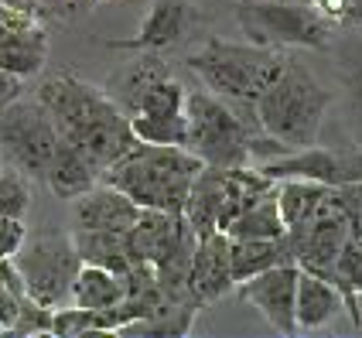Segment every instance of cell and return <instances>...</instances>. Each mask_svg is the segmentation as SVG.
Here are the masks:
<instances>
[{
	"mask_svg": "<svg viewBox=\"0 0 362 338\" xmlns=\"http://www.w3.org/2000/svg\"><path fill=\"white\" fill-rule=\"evenodd\" d=\"M246 41L260 48H328L332 21L308 0H240L236 7Z\"/></svg>",
	"mask_w": 362,
	"mask_h": 338,
	"instance_id": "52a82bcc",
	"label": "cell"
},
{
	"mask_svg": "<svg viewBox=\"0 0 362 338\" xmlns=\"http://www.w3.org/2000/svg\"><path fill=\"white\" fill-rule=\"evenodd\" d=\"M185 151H192L209 168H243L250 164L253 123L209 89H185Z\"/></svg>",
	"mask_w": 362,
	"mask_h": 338,
	"instance_id": "5b68a950",
	"label": "cell"
},
{
	"mask_svg": "<svg viewBox=\"0 0 362 338\" xmlns=\"http://www.w3.org/2000/svg\"><path fill=\"white\" fill-rule=\"evenodd\" d=\"M359 229H362V205H359Z\"/></svg>",
	"mask_w": 362,
	"mask_h": 338,
	"instance_id": "e575fe53",
	"label": "cell"
},
{
	"mask_svg": "<svg viewBox=\"0 0 362 338\" xmlns=\"http://www.w3.org/2000/svg\"><path fill=\"white\" fill-rule=\"evenodd\" d=\"M24 243H28V229H24V219H11V216H0V260H14Z\"/></svg>",
	"mask_w": 362,
	"mask_h": 338,
	"instance_id": "4dcf8cb0",
	"label": "cell"
},
{
	"mask_svg": "<svg viewBox=\"0 0 362 338\" xmlns=\"http://www.w3.org/2000/svg\"><path fill=\"white\" fill-rule=\"evenodd\" d=\"M11 335H52V308L24 298L18 318L11 325Z\"/></svg>",
	"mask_w": 362,
	"mask_h": 338,
	"instance_id": "f1b7e54d",
	"label": "cell"
},
{
	"mask_svg": "<svg viewBox=\"0 0 362 338\" xmlns=\"http://www.w3.org/2000/svg\"><path fill=\"white\" fill-rule=\"evenodd\" d=\"M356 233H362L359 219L339 202L335 188H328L322 202L301 222H294L284 236H287V246H291V257H294V263L301 270L328 277L335 257L342 253L349 236H356Z\"/></svg>",
	"mask_w": 362,
	"mask_h": 338,
	"instance_id": "ba28073f",
	"label": "cell"
},
{
	"mask_svg": "<svg viewBox=\"0 0 362 338\" xmlns=\"http://www.w3.org/2000/svg\"><path fill=\"white\" fill-rule=\"evenodd\" d=\"M274 188V181L263 175L260 168H209L202 164V171L192 181V192L185 202V222L202 233H226V226L240 216L246 205L267 195Z\"/></svg>",
	"mask_w": 362,
	"mask_h": 338,
	"instance_id": "8992f818",
	"label": "cell"
},
{
	"mask_svg": "<svg viewBox=\"0 0 362 338\" xmlns=\"http://www.w3.org/2000/svg\"><path fill=\"white\" fill-rule=\"evenodd\" d=\"M298 263H281V267H270L257 277L240 280V298L246 304H253L260 311L267 325L281 335H298V325H294V294H298Z\"/></svg>",
	"mask_w": 362,
	"mask_h": 338,
	"instance_id": "5bb4252c",
	"label": "cell"
},
{
	"mask_svg": "<svg viewBox=\"0 0 362 338\" xmlns=\"http://www.w3.org/2000/svg\"><path fill=\"white\" fill-rule=\"evenodd\" d=\"M260 171L270 181L281 178H308L318 181V185H352L362 181V147H349V151H332V147H301V151H291L284 158L263 161Z\"/></svg>",
	"mask_w": 362,
	"mask_h": 338,
	"instance_id": "7c38bea8",
	"label": "cell"
},
{
	"mask_svg": "<svg viewBox=\"0 0 362 338\" xmlns=\"http://www.w3.org/2000/svg\"><path fill=\"white\" fill-rule=\"evenodd\" d=\"M48 62V35L41 14L0 4V69L31 79Z\"/></svg>",
	"mask_w": 362,
	"mask_h": 338,
	"instance_id": "4fadbf2b",
	"label": "cell"
},
{
	"mask_svg": "<svg viewBox=\"0 0 362 338\" xmlns=\"http://www.w3.org/2000/svg\"><path fill=\"white\" fill-rule=\"evenodd\" d=\"M123 294H127L123 274H113V270L96 267V263H82L76 280H72L69 304H79V308H89V311H110L123 301Z\"/></svg>",
	"mask_w": 362,
	"mask_h": 338,
	"instance_id": "44dd1931",
	"label": "cell"
},
{
	"mask_svg": "<svg viewBox=\"0 0 362 338\" xmlns=\"http://www.w3.org/2000/svg\"><path fill=\"white\" fill-rule=\"evenodd\" d=\"M24 93V79L21 76H11V72H4L0 69V110L7 106V103H14Z\"/></svg>",
	"mask_w": 362,
	"mask_h": 338,
	"instance_id": "1f68e13d",
	"label": "cell"
},
{
	"mask_svg": "<svg viewBox=\"0 0 362 338\" xmlns=\"http://www.w3.org/2000/svg\"><path fill=\"white\" fill-rule=\"evenodd\" d=\"M202 171V161L175 144H144L134 140L120 158L100 175L103 185H113L141 209L185 212L192 181Z\"/></svg>",
	"mask_w": 362,
	"mask_h": 338,
	"instance_id": "7a4b0ae2",
	"label": "cell"
},
{
	"mask_svg": "<svg viewBox=\"0 0 362 338\" xmlns=\"http://www.w3.org/2000/svg\"><path fill=\"white\" fill-rule=\"evenodd\" d=\"M24 298H28L24 294V280H21L14 260H0V332L11 335V325L18 318Z\"/></svg>",
	"mask_w": 362,
	"mask_h": 338,
	"instance_id": "83f0119b",
	"label": "cell"
},
{
	"mask_svg": "<svg viewBox=\"0 0 362 338\" xmlns=\"http://www.w3.org/2000/svg\"><path fill=\"white\" fill-rule=\"evenodd\" d=\"M332 24H362V0H308Z\"/></svg>",
	"mask_w": 362,
	"mask_h": 338,
	"instance_id": "f546056e",
	"label": "cell"
},
{
	"mask_svg": "<svg viewBox=\"0 0 362 338\" xmlns=\"http://www.w3.org/2000/svg\"><path fill=\"white\" fill-rule=\"evenodd\" d=\"M130 120V130H134V140H144V144H175V147H185V110L181 113H154V117H127Z\"/></svg>",
	"mask_w": 362,
	"mask_h": 338,
	"instance_id": "484cf974",
	"label": "cell"
},
{
	"mask_svg": "<svg viewBox=\"0 0 362 338\" xmlns=\"http://www.w3.org/2000/svg\"><path fill=\"white\" fill-rule=\"evenodd\" d=\"M141 216V205L130 202L113 185H93L89 192H82L79 199H72V222L76 229H96V233H120L127 236L134 229V222Z\"/></svg>",
	"mask_w": 362,
	"mask_h": 338,
	"instance_id": "e0dca14e",
	"label": "cell"
},
{
	"mask_svg": "<svg viewBox=\"0 0 362 338\" xmlns=\"http://www.w3.org/2000/svg\"><path fill=\"white\" fill-rule=\"evenodd\" d=\"M72 246L79 253L82 263H96V267H106L113 274H127L134 267L130 260V243L120 233H96V229H72Z\"/></svg>",
	"mask_w": 362,
	"mask_h": 338,
	"instance_id": "7402d4cb",
	"label": "cell"
},
{
	"mask_svg": "<svg viewBox=\"0 0 362 338\" xmlns=\"http://www.w3.org/2000/svg\"><path fill=\"white\" fill-rule=\"evenodd\" d=\"M328 106L332 93L298 62H287L281 76L253 103V127L284 144L287 151H301L318 144Z\"/></svg>",
	"mask_w": 362,
	"mask_h": 338,
	"instance_id": "277c9868",
	"label": "cell"
},
{
	"mask_svg": "<svg viewBox=\"0 0 362 338\" xmlns=\"http://www.w3.org/2000/svg\"><path fill=\"white\" fill-rule=\"evenodd\" d=\"M59 140L55 123L38 100L18 96L0 110V158L31 181H45Z\"/></svg>",
	"mask_w": 362,
	"mask_h": 338,
	"instance_id": "9c48e42d",
	"label": "cell"
},
{
	"mask_svg": "<svg viewBox=\"0 0 362 338\" xmlns=\"http://www.w3.org/2000/svg\"><path fill=\"white\" fill-rule=\"evenodd\" d=\"M110 96L127 117H154V113L185 110V86L171 76V69L158 59V52H141V59H134L123 72H117Z\"/></svg>",
	"mask_w": 362,
	"mask_h": 338,
	"instance_id": "8fae6325",
	"label": "cell"
},
{
	"mask_svg": "<svg viewBox=\"0 0 362 338\" xmlns=\"http://www.w3.org/2000/svg\"><path fill=\"white\" fill-rule=\"evenodd\" d=\"M281 263H294L287 236L277 239H229V267H233V280L240 284L246 277H257L270 267Z\"/></svg>",
	"mask_w": 362,
	"mask_h": 338,
	"instance_id": "ffe728a7",
	"label": "cell"
},
{
	"mask_svg": "<svg viewBox=\"0 0 362 338\" xmlns=\"http://www.w3.org/2000/svg\"><path fill=\"white\" fill-rule=\"evenodd\" d=\"M328 284L339 291L342 308L349 311L352 325L362 328V315H359V298H362V233L349 236V243L342 246V253L335 257L332 270H328Z\"/></svg>",
	"mask_w": 362,
	"mask_h": 338,
	"instance_id": "603a6c76",
	"label": "cell"
},
{
	"mask_svg": "<svg viewBox=\"0 0 362 338\" xmlns=\"http://www.w3.org/2000/svg\"><path fill=\"white\" fill-rule=\"evenodd\" d=\"M45 185H48V192L55 199L72 202L79 199L82 192H89L93 185H100V171L79 147H72L69 140H59V147L52 154V164L45 171Z\"/></svg>",
	"mask_w": 362,
	"mask_h": 338,
	"instance_id": "ac0fdd59",
	"label": "cell"
},
{
	"mask_svg": "<svg viewBox=\"0 0 362 338\" xmlns=\"http://www.w3.org/2000/svg\"><path fill=\"white\" fill-rule=\"evenodd\" d=\"M352 110H356V127H359L362 137V76L356 79V89H352Z\"/></svg>",
	"mask_w": 362,
	"mask_h": 338,
	"instance_id": "d6a6232c",
	"label": "cell"
},
{
	"mask_svg": "<svg viewBox=\"0 0 362 338\" xmlns=\"http://www.w3.org/2000/svg\"><path fill=\"white\" fill-rule=\"evenodd\" d=\"M236 287L229 267V236L226 233H202L188 267V298L199 308H209Z\"/></svg>",
	"mask_w": 362,
	"mask_h": 338,
	"instance_id": "9a60e30c",
	"label": "cell"
},
{
	"mask_svg": "<svg viewBox=\"0 0 362 338\" xmlns=\"http://www.w3.org/2000/svg\"><path fill=\"white\" fill-rule=\"evenodd\" d=\"M328 192V185H318V181L308 178H281L274 185V199H277V212L284 219V229H291L294 222H301L318 202Z\"/></svg>",
	"mask_w": 362,
	"mask_h": 338,
	"instance_id": "d4e9b609",
	"label": "cell"
},
{
	"mask_svg": "<svg viewBox=\"0 0 362 338\" xmlns=\"http://www.w3.org/2000/svg\"><path fill=\"white\" fill-rule=\"evenodd\" d=\"M277 185V181H274ZM284 219L277 212V199H274V188L260 195L253 205H246L236 219L226 226V236L229 239H277L284 236Z\"/></svg>",
	"mask_w": 362,
	"mask_h": 338,
	"instance_id": "cb8c5ba5",
	"label": "cell"
},
{
	"mask_svg": "<svg viewBox=\"0 0 362 338\" xmlns=\"http://www.w3.org/2000/svg\"><path fill=\"white\" fill-rule=\"evenodd\" d=\"M14 267L24 280V294L55 311L72 298V280L79 274L82 260L72 246V236L59 233V236H41L35 243H24L14 257Z\"/></svg>",
	"mask_w": 362,
	"mask_h": 338,
	"instance_id": "30bf717a",
	"label": "cell"
},
{
	"mask_svg": "<svg viewBox=\"0 0 362 338\" xmlns=\"http://www.w3.org/2000/svg\"><path fill=\"white\" fill-rule=\"evenodd\" d=\"M7 7H18V11H31V14H41V0H0Z\"/></svg>",
	"mask_w": 362,
	"mask_h": 338,
	"instance_id": "836d02e7",
	"label": "cell"
},
{
	"mask_svg": "<svg viewBox=\"0 0 362 338\" xmlns=\"http://www.w3.org/2000/svg\"><path fill=\"white\" fill-rule=\"evenodd\" d=\"M31 205V178L21 175L18 168H0V216H11V219H24Z\"/></svg>",
	"mask_w": 362,
	"mask_h": 338,
	"instance_id": "4316f807",
	"label": "cell"
},
{
	"mask_svg": "<svg viewBox=\"0 0 362 338\" xmlns=\"http://www.w3.org/2000/svg\"><path fill=\"white\" fill-rule=\"evenodd\" d=\"M287 55L281 48H260L253 41H226L209 38L188 55V69L199 76V82L226 100L240 117L253 123V103L260 93L284 72Z\"/></svg>",
	"mask_w": 362,
	"mask_h": 338,
	"instance_id": "3957f363",
	"label": "cell"
},
{
	"mask_svg": "<svg viewBox=\"0 0 362 338\" xmlns=\"http://www.w3.org/2000/svg\"><path fill=\"white\" fill-rule=\"evenodd\" d=\"M35 100L52 117L59 137L79 147L96 164L100 175L134 144L130 120L117 106V100L106 89L79 79L72 72H55V76L41 79Z\"/></svg>",
	"mask_w": 362,
	"mask_h": 338,
	"instance_id": "6da1fadb",
	"label": "cell"
},
{
	"mask_svg": "<svg viewBox=\"0 0 362 338\" xmlns=\"http://www.w3.org/2000/svg\"><path fill=\"white\" fill-rule=\"evenodd\" d=\"M301 270V267H298ZM342 308L339 291L318 274H298V294H294V325L298 332H315L335 318V311Z\"/></svg>",
	"mask_w": 362,
	"mask_h": 338,
	"instance_id": "d6986e66",
	"label": "cell"
},
{
	"mask_svg": "<svg viewBox=\"0 0 362 338\" xmlns=\"http://www.w3.org/2000/svg\"><path fill=\"white\" fill-rule=\"evenodd\" d=\"M199 21V11L192 0H154L147 21L141 24V31L134 38L110 41V48L120 52H164L171 45H178Z\"/></svg>",
	"mask_w": 362,
	"mask_h": 338,
	"instance_id": "2e32d148",
	"label": "cell"
}]
</instances>
